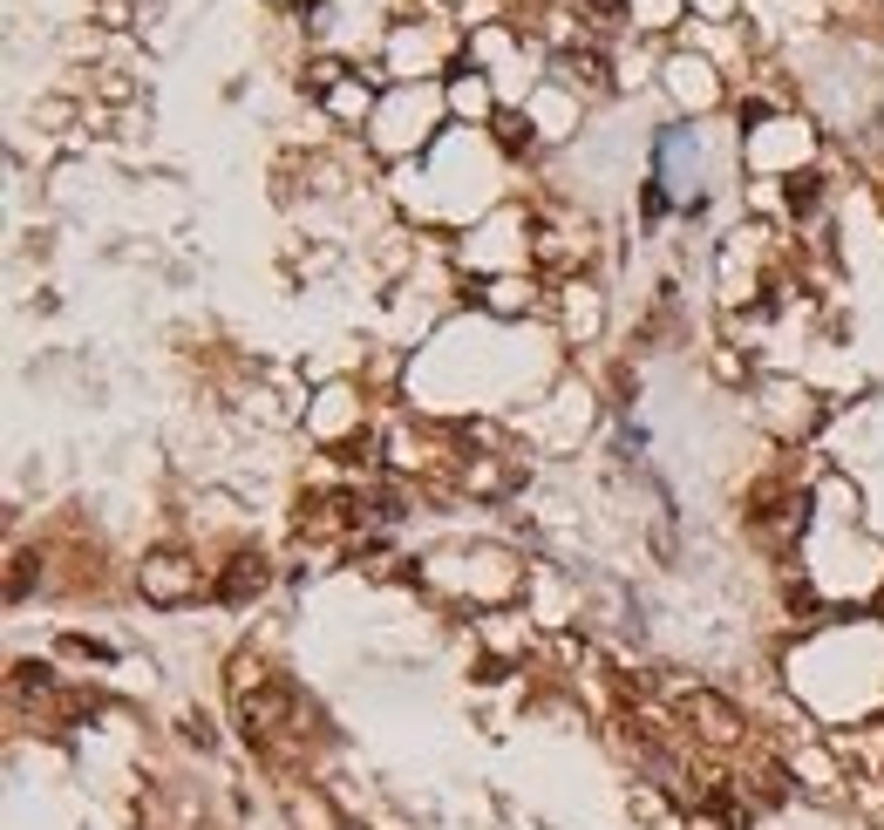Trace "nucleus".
I'll return each mask as SVG.
<instances>
[{
  "label": "nucleus",
  "mask_w": 884,
  "mask_h": 830,
  "mask_svg": "<svg viewBox=\"0 0 884 830\" xmlns=\"http://www.w3.org/2000/svg\"><path fill=\"white\" fill-rule=\"evenodd\" d=\"M680 708L701 722V736H707V742H735V736H742V715L728 708L721 694H707V688H688V694H680Z\"/></svg>",
  "instance_id": "f257e3e1"
},
{
  "label": "nucleus",
  "mask_w": 884,
  "mask_h": 830,
  "mask_svg": "<svg viewBox=\"0 0 884 830\" xmlns=\"http://www.w3.org/2000/svg\"><path fill=\"white\" fill-rule=\"evenodd\" d=\"M259 586H266V559H232V572L218 578V599H225V606H245Z\"/></svg>",
  "instance_id": "f03ea898"
},
{
  "label": "nucleus",
  "mask_w": 884,
  "mask_h": 830,
  "mask_svg": "<svg viewBox=\"0 0 884 830\" xmlns=\"http://www.w3.org/2000/svg\"><path fill=\"white\" fill-rule=\"evenodd\" d=\"M177 565H184L177 551H157V559L143 565V592L150 599H177V592H184V572H177Z\"/></svg>",
  "instance_id": "7ed1b4c3"
},
{
  "label": "nucleus",
  "mask_w": 884,
  "mask_h": 830,
  "mask_svg": "<svg viewBox=\"0 0 884 830\" xmlns=\"http://www.w3.org/2000/svg\"><path fill=\"white\" fill-rule=\"evenodd\" d=\"M490 307H497V314H517V307H530V286H517V280L490 286Z\"/></svg>",
  "instance_id": "20e7f679"
},
{
  "label": "nucleus",
  "mask_w": 884,
  "mask_h": 830,
  "mask_svg": "<svg viewBox=\"0 0 884 830\" xmlns=\"http://www.w3.org/2000/svg\"><path fill=\"white\" fill-rule=\"evenodd\" d=\"M35 551H14V572H8V599H21V592H28V578H35Z\"/></svg>",
  "instance_id": "39448f33"
},
{
  "label": "nucleus",
  "mask_w": 884,
  "mask_h": 830,
  "mask_svg": "<svg viewBox=\"0 0 884 830\" xmlns=\"http://www.w3.org/2000/svg\"><path fill=\"white\" fill-rule=\"evenodd\" d=\"M817 197H823L817 178H796V184H790V212H817Z\"/></svg>",
  "instance_id": "423d86ee"
}]
</instances>
